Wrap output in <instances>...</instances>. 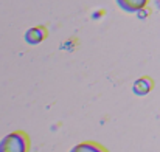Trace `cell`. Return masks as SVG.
<instances>
[{
    "label": "cell",
    "instance_id": "4",
    "mask_svg": "<svg viewBox=\"0 0 160 152\" xmlns=\"http://www.w3.org/2000/svg\"><path fill=\"white\" fill-rule=\"evenodd\" d=\"M149 89H151V84H149V81H146V79L137 81L135 86H134V92H135L137 95H145V93L149 92Z\"/></svg>",
    "mask_w": 160,
    "mask_h": 152
},
{
    "label": "cell",
    "instance_id": "3",
    "mask_svg": "<svg viewBox=\"0 0 160 152\" xmlns=\"http://www.w3.org/2000/svg\"><path fill=\"white\" fill-rule=\"evenodd\" d=\"M72 152H104L101 148H98L97 145H92V143H82L79 146H75Z\"/></svg>",
    "mask_w": 160,
    "mask_h": 152
},
{
    "label": "cell",
    "instance_id": "1",
    "mask_svg": "<svg viewBox=\"0 0 160 152\" xmlns=\"http://www.w3.org/2000/svg\"><path fill=\"white\" fill-rule=\"evenodd\" d=\"M28 140L20 132H12L0 141V152H27Z\"/></svg>",
    "mask_w": 160,
    "mask_h": 152
},
{
    "label": "cell",
    "instance_id": "2",
    "mask_svg": "<svg viewBox=\"0 0 160 152\" xmlns=\"http://www.w3.org/2000/svg\"><path fill=\"white\" fill-rule=\"evenodd\" d=\"M118 5L124 9V11H129V12H134V11H138L142 9L148 0H117Z\"/></svg>",
    "mask_w": 160,
    "mask_h": 152
}]
</instances>
